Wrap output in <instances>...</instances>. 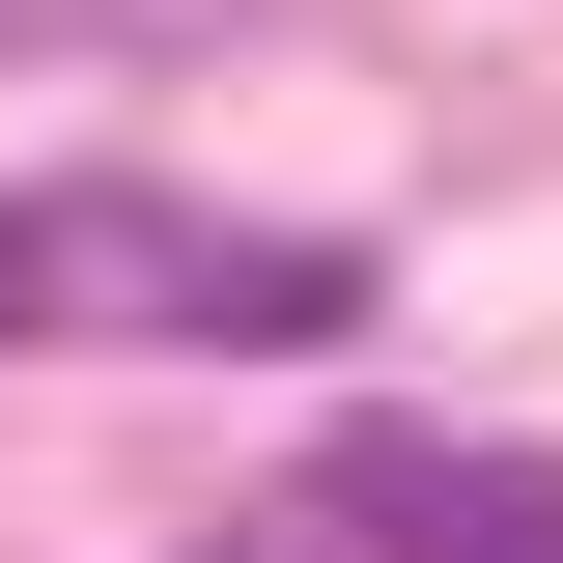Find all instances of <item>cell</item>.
<instances>
[{
	"instance_id": "6da1fadb",
	"label": "cell",
	"mask_w": 563,
	"mask_h": 563,
	"mask_svg": "<svg viewBox=\"0 0 563 563\" xmlns=\"http://www.w3.org/2000/svg\"><path fill=\"white\" fill-rule=\"evenodd\" d=\"M0 339H366V254L141 198V169H29L0 198Z\"/></svg>"
},
{
	"instance_id": "7a4b0ae2",
	"label": "cell",
	"mask_w": 563,
	"mask_h": 563,
	"mask_svg": "<svg viewBox=\"0 0 563 563\" xmlns=\"http://www.w3.org/2000/svg\"><path fill=\"white\" fill-rule=\"evenodd\" d=\"M198 563H563V451H479V422H339V451H282Z\"/></svg>"
}]
</instances>
